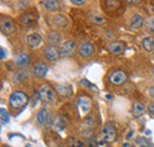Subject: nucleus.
<instances>
[{"label":"nucleus","instance_id":"20e7f679","mask_svg":"<svg viewBox=\"0 0 154 147\" xmlns=\"http://www.w3.org/2000/svg\"><path fill=\"white\" fill-rule=\"evenodd\" d=\"M77 106H78L81 115H85L91 108V99L85 95H81L77 99Z\"/></svg>","mask_w":154,"mask_h":147},{"label":"nucleus","instance_id":"c9c22d12","mask_svg":"<svg viewBox=\"0 0 154 147\" xmlns=\"http://www.w3.org/2000/svg\"><path fill=\"white\" fill-rule=\"evenodd\" d=\"M122 147H135L133 144H131V142H125L123 145H122Z\"/></svg>","mask_w":154,"mask_h":147},{"label":"nucleus","instance_id":"ea45409f","mask_svg":"<svg viewBox=\"0 0 154 147\" xmlns=\"http://www.w3.org/2000/svg\"><path fill=\"white\" fill-rule=\"evenodd\" d=\"M153 73H154V69H153Z\"/></svg>","mask_w":154,"mask_h":147},{"label":"nucleus","instance_id":"423d86ee","mask_svg":"<svg viewBox=\"0 0 154 147\" xmlns=\"http://www.w3.org/2000/svg\"><path fill=\"white\" fill-rule=\"evenodd\" d=\"M76 50V43L74 40H66L65 43H63V45L59 49V52L62 57H69L71 56Z\"/></svg>","mask_w":154,"mask_h":147},{"label":"nucleus","instance_id":"f3484780","mask_svg":"<svg viewBox=\"0 0 154 147\" xmlns=\"http://www.w3.org/2000/svg\"><path fill=\"white\" fill-rule=\"evenodd\" d=\"M42 4L48 11H57V10H59V2L57 0H44Z\"/></svg>","mask_w":154,"mask_h":147},{"label":"nucleus","instance_id":"f8f14e48","mask_svg":"<svg viewBox=\"0 0 154 147\" xmlns=\"http://www.w3.org/2000/svg\"><path fill=\"white\" fill-rule=\"evenodd\" d=\"M48 70H49V68H48V65L44 64V63H38V64H36L35 68H33V73H35V75H36L37 77H39V78L45 77L46 74H48Z\"/></svg>","mask_w":154,"mask_h":147},{"label":"nucleus","instance_id":"9b49d317","mask_svg":"<svg viewBox=\"0 0 154 147\" xmlns=\"http://www.w3.org/2000/svg\"><path fill=\"white\" fill-rule=\"evenodd\" d=\"M40 43H42V37L38 33H31L27 36V44L30 48L36 49L40 45Z\"/></svg>","mask_w":154,"mask_h":147},{"label":"nucleus","instance_id":"1a4fd4ad","mask_svg":"<svg viewBox=\"0 0 154 147\" xmlns=\"http://www.w3.org/2000/svg\"><path fill=\"white\" fill-rule=\"evenodd\" d=\"M44 54H45L46 59H48V61H51V62L57 61L58 58L60 57V52H59V50H58L55 45H49V46L45 49Z\"/></svg>","mask_w":154,"mask_h":147},{"label":"nucleus","instance_id":"58836bf2","mask_svg":"<svg viewBox=\"0 0 154 147\" xmlns=\"http://www.w3.org/2000/svg\"><path fill=\"white\" fill-rule=\"evenodd\" d=\"M25 147H32V146H31V145H26Z\"/></svg>","mask_w":154,"mask_h":147},{"label":"nucleus","instance_id":"ddd939ff","mask_svg":"<svg viewBox=\"0 0 154 147\" xmlns=\"http://www.w3.org/2000/svg\"><path fill=\"white\" fill-rule=\"evenodd\" d=\"M57 92L63 97H70L72 95V87L70 84H59L57 87Z\"/></svg>","mask_w":154,"mask_h":147},{"label":"nucleus","instance_id":"473e14b6","mask_svg":"<svg viewBox=\"0 0 154 147\" xmlns=\"http://www.w3.org/2000/svg\"><path fill=\"white\" fill-rule=\"evenodd\" d=\"M5 57H6V51H5L4 48H1V49H0V58H1V59H5Z\"/></svg>","mask_w":154,"mask_h":147},{"label":"nucleus","instance_id":"412c9836","mask_svg":"<svg viewBox=\"0 0 154 147\" xmlns=\"http://www.w3.org/2000/svg\"><path fill=\"white\" fill-rule=\"evenodd\" d=\"M54 125H55V127L58 130H63V129L66 127V125H68V120L65 117H63V116H58Z\"/></svg>","mask_w":154,"mask_h":147},{"label":"nucleus","instance_id":"5701e85b","mask_svg":"<svg viewBox=\"0 0 154 147\" xmlns=\"http://www.w3.org/2000/svg\"><path fill=\"white\" fill-rule=\"evenodd\" d=\"M136 145H137V147H153L151 141L147 138H143V136H137L136 138Z\"/></svg>","mask_w":154,"mask_h":147},{"label":"nucleus","instance_id":"a878e982","mask_svg":"<svg viewBox=\"0 0 154 147\" xmlns=\"http://www.w3.org/2000/svg\"><path fill=\"white\" fill-rule=\"evenodd\" d=\"M145 29L149 32V33H154V16L148 18L145 21Z\"/></svg>","mask_w":154,"mask_h":147},{"label":"nucleus","instance_id":"dca6fc26","mask_svg":"<svg viewBox=\"0 0 154 147\" xmlns=\"http://www.w3.org/2000/svg\"><path fill=\"white\" fill-rule=\"evenodd\" d=\"M132 113L135 117H140L143 115L145 113V106L140 102H134L133 103V107H132Z\"/></svg>","mask_w":154,"mask_h":147},{"label":"nucleus","instance_id":"bb28decb","mask_svg":"<svg viewBox=\"0 0 154 147\" xmlns=\"http://www.w3.org/2000/svg\"><path fill=\"white\" fill-rule=\"evenodd\" d=\"M89 19H90L93 23H95V24H103V23H104L103 17L98 16V14H96V13H91V14H89Z\"/></svg>","mask_w":154,"mask_h":147},{"label":"nucleus","instance_id":"2f4dec72","mask_svg":"<svg viewBox=\"0 0 154 147\" xmlns=\"http://www.w3.org/2000/svg\"><path fill=\"white\" fill-rule=\"evenodd\" d=\"M148 111H149V114L154 116V103H151L149 106H148Z\"/></svg>","mask_w":154,"mask_h":147},{"label":"nucleus","instance_id":"c85d7f7f","mask_svg":"<svg viewBox=\"0 0 154 147\" xmlns=\"http://www.w3.org/2000/svg\"><path fill=\"white\" fill-rule=\"evenodd\" d=\"M69 147H83V142L75 139V138H72V140L69 142Z\"/></svg>","mask_w":154,"mask_h":147},{"label":"nucleus","instance_id":"f704fd0d","mask_svg":"<svg viewBox=\"0 0 154 147\" xmlns=\"http://www.w3.org/2000/svg\"><path fill=\"white\" fill-rule=\"evenodd\" d=\"M97 145H98V144H96V142H95V140H90V141L88 142V146H89V147H96Z\"/></svg>","mask_w":154,"mask_h":147},{"label":"nucleus","instance_id":"6e6552de","mask_svg":"<svg viewBox=\"0 0 154 147\" xmlns=\"http://www.w3.org/2000/svg\"><path fill=\"white\" fill-rule=\"evenodd\" d=\"M94 51H95V48H94V45L91 43H83L79 46V49H78V54H79L81 57H83V58L90 57V56L94 54Z\"/></svg>","mask_w":154,"mask_h":147},{"label":"nucleus","instance_id":"b1692460","mask_svg":"<svg viewBox=\"0 0 154 147\" xmlns=\"http://www.w3.org/2000/svg\"><path fill=\"white\" fill-rule=\"evenodd\" d=\"M48 42L51 43V45H56L60 42V35L57 32H51L48 36Z\"/></svg>","mask_w":154,"mask_h":147},{"label":"nucleus","instance_id":"a211bd4d","mask_svg":"<svg viewBox=\"0 0 154 147\" xmlns=\"http://www.w3.org/2000/svg\"><path fill=\"white\" fill-rule=\"evenodd\" d=\"M108 50L112 52V54H121L122 51H123V44L122 43H120V42H113V43H110L109 45H108Z\"/></svg>","mask_w":154,"mask_h":147},{"label":"nucleus","instance_id":"72a5a7b5","mask_svg":"<svg viewBox=\"0 0 154 147\" xmlns=\"http://www.w3.org/2000/svg\"><path fill=\"white\" fill-rule=\"evenodd\" d=\"M147 92H148V95H149L151 97H154V86L151 87V88H148V89H147Z\"/></svg>","mask_w":154,"mask_h":147},{"label":"nucleus","instance_id":"4be33fe9","mask_svg":"<svg viewBox=\"0 0 154 147\" xmlns=\"http://www.w3.org/2000/svg\"><path fill=\"white\" fill-rule=\"evenodd\" d=\"M54 24H55L56 26H58V27H64V26H66L68 21H66V18H65L64 16L58 14V16H56V17L54 18Z\"/></svg>","mask_w":154,"mask_h":147},{"label":"nucleus","instance_id":"e433bc0d","mask_svg":"<svg viewBox=\"0 0 154 147\" xmlns=\"http://www.w3.org/2000/svg\"><path fill=\"white\" fill-rule=\"evenodd\" d=\"M132 136H133V130H131V132L127 134V136H126V138H127V139H131Z\"/></svg>","mask_w":154,"mask_h":147},{"label":"nucleus","instance_id":"aec40b11","mask_svg":"<svg viewBox=\"0 0 154 147\" xmlns=\"http://www.w3.org/2000/svg\"><path fill=\"white\" fill-rule=\"evenodd\" d=\"M29 62H30V57L25 52L18 55V57L16 58V64L19 65V67H26L29 64Z\"/></svg>","mask_w":154,"mask_h":147},{"label":"nucleus","instance_id":"6ab92c4d","mask_svg":"<svg viewBox=\"0 0 154 147\" xmlns=\"http://www.w3.org/2000/svg\"><path fill=\"white\" fill-rule=\"evenodd\" d=\"M142 48L148 51V52H152L154 51V38L153 37H146L143 38L142 40Z\"/></svg>","mask_w":154,"mask_h":147},{"label":"nucleus","instance_id":"2eb2a0df","mask_svg":"<svg viewBox=\"0 0 154 147\" xmlns=\"http://www.w3.org/2000/svg\"><path fill=\"white\" fill-rule=\"evenodd\" d=\"M143 24V18L140 16V14H134L133 18L131 19V23H129V27L132 30H139Z\"/></svg>","mask_w":154,"mask_h":147},{"label":"nucleus","instance_id":"f257e3e1","mask_svg":"<svg viewBox=\"0 0 154 147\" xmlns=\"http://www.w3.org/2000/svg\"><path fill=\"white\" fill-rule=\"evenodd\" d=\"M27 101H29L27 95H26L25 92L18 90V92H14L10 96L8 103H10V107H11L12 109L18 110V109H21L23 107H25L26 103H27Z\"/></svg>","mask_w":154,"mask_h":147},{"label":"nucleus","instance_id":"393cba45","mask_svg":"<svg viewBox=\"0 0 154 147\" xmlns=\"http://www.w3.org/2000/svg\"><path fill=\"white\" fill-rule=\"evenodd\" d=\"M0 119H1V124L2 125H7L8 121H10V113L5 108L0 109Z\"/></svg>","mask_w":154,"mask_h":147},{"label":"nucleus","instance_id":"7c9ffc66","mask_svg":"<svg viewBox=\"0 0 154 147\" xmlns=\"http://www.w3.org/2000/svg\"><path fill=\"white\" fill-rule=\"evenodd\" d=\"M71 4L72 5H76V6H82V5L85 4V1L84 0H71Z\"/></svg>","mask_w":154,"mask_h":147},{"label":"nucleus","instance_id":"cd10ccee","mask_svg":"<svg viewBox=\"0 0 154 147\" xmlns=\"http://www.w3.org/2000/svg\"><path fill=\"white\" fill-rule=\"evenodd\" d=\"M81 84L82 86H84V87H87V88H89V89H91V90H95L97 92V87L95 84H93V83H90L87 78H83V80H81Z\"/></svg>","mask_w":154,"mask_h":147},{"label":"nucleus","instance_id":"7ed1b4c3","mask_svg":"<svg viewBox=\"0 0 154 147\" xmlns=\"http://www.w3.org/2000/svg\"><path fill=\"white\" fill-rule=\"evenodd\" d=\"M39 95H40V99L46 102V103H52L56 99V95L54 89L49 86V84H43L39 89Z\"/></svg>","mask_w":154,"mask_h":147},{"label":"nucleus","instance_id":"0eeeda50","mask_svg":"<svg viewBox=\"0 0 154 147\" xmlns=\"http://www.w3.org/2000/svg\"><path fill=\"white\" fill-rule=\"evenodd\" d=\"M109 80H110V82L113 84L120 86V84H122V83L126 82L127 74L125 73L123 70H115V71H113V73L109 75Z\"/></svg>","mask_w":154,"mask_h":147},{"label":"nucleus","instance_id":"39448f33","mask_svg":"<svg viewBox=\"0 0 154 147\" xmlns=\"http://www.w3.org/2000/svg\"><path fill=\"white\" fill-rule=\"evenodd\" d=\"M0 29L4 35H10L14 31V24L10 17H1L0 19Z\"/></svg>","mask_w":154,"mask_h":147},{"label":"nucleus","instance_id":"4c0bfd02","mask_svg":"<svg viewBox=\"0 0 154 147\" xmlns=\"http://www.w3.org/2000/svg\"><path fill=\"white\" fill-rule=\"evenodd\" d=\"M113 96H112V94H107V99H112Z\"/></svg>","mask_w":154,"mask_h":147},{"label":"nucleus","instance_id":"c756f323","mask_svg":"<svg viewBox=\"0 0 154 147\" xmlns=\"http://www.w3.org/2000/svg\"><path fill=\"white\" fill-rule=\"evenodd\" d=\"M39 99H40V95H39V92H35V94H33V97H32V100H31V106H32V107L37 106Z\"/></svg>","mask_w":154,"mask_h":147},{"label":"nucleus","instance_id":"4468645a","mask_svg":"<svg viewBox=\"0 0 154 147\" xmlns=\"http://www.w3.org/2000/svg\"><path fill=\"white\" fill-rule=\"evenodd\" d=\"M20 23L25 26H31L36 23V16L33 13H25L19 18Z\"/></svg>","mask_w":154,"mask_h":147},{"label":"nucleus","instance_id":"f03ea898","mask_svg":"<svg viewBox=\"0 0 154 147\" xmlns=\"http://www.w3.org/2000/svg\"><path fill=\"white\" fill-rule=\"evenodd\" d=\"M116 139V129L112 124H107L101 130V141L102 142H113Z\"/></svg>","mask_w":154,"mask_h":147},{"label":"nucleus","instance_id":"9d476101","mask_svg":"<svg viewBox=\"0 0 154 147\" xmlns=\"http://www.w3.org/2000/svg\"><path fill=\"white\" fill-rule=\"evenodd\" d=\"M37 120H38V122L42 126H45V125L50 124L51 119H50V114H49L48 109L42 108V109L39 110L38 113H37Z\"/></svg>","mask_w":154,"mask_h":147}]
</instances>
